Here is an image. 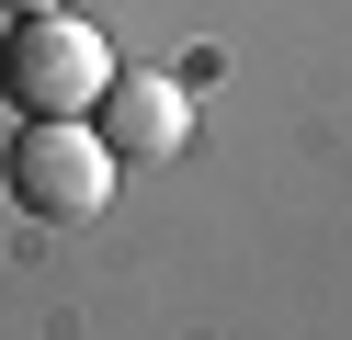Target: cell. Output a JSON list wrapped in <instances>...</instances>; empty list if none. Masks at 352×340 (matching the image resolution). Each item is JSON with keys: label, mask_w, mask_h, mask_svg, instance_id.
<instances>
[{"label": "cell", "mask_w": 352, "mask_h": 340, "mask_svg": "<svg viewBox=\"0 0 352 340\" xmlns=\"http://www.w3.org/2000/svg\"><path fill=\"white\" fill-rule=\"evenodd\" d=\"M0 91L23 113H91L102 91H114V45L80 23V0L69 12H34V23H12V45H0Z\"/></svg>", "instance_id": "obj_2"}, {"label": "cell", "mask_w": 352, "mask_h": 340, "mask_svg": "<svg viewBox=\"0 0 352 340\" xmlns=\"http://www.w3.org/2000/svg\"><path fill=\"white\" fill-rule=\"evenodd\" d=\"M0 181H12V204L46 227H80L114 204V136L91 125V113H23V136H12V159H0Z\"/></svg>", "instance_id": "obj_1"}, {"label": "cell", "mask_w": 352, "mask_h": 340, "mask_svg": "<svg viewBox=\"0 0 352 340\" xmlns=\"http://www.w3.org/2000/svg\"><path fill=\"white\" fill-rule=\"evenodd\" d=\"M91 125L114 136V148H137V159H170L193 113H182V91H170L160 68H114V91L91 102Z\"/></svg>", "instance_id": "obj_3"}]
</instances>
